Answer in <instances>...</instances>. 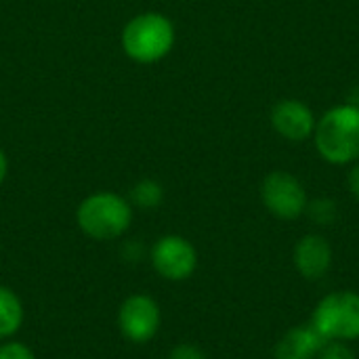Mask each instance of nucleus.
Returning <instances> with one entry per match:
<instances>
[{
    "label": "nucleus",
    "mask_w": 359,
    "mask_h": 359,
    "mask_svg": "<svg viewBox=\"0 0 359 359\" xmlns=\"http://www.w3.org/2000/svg\"><path fill=\"white\" fill-rule=\"evenodd\" d=\"M309 324L324 341H359V292L332 290L311 311Z\"/></svg>",
    "instance_id": "20e7f679"
},
{
    "label": "nucleus",
    "mask_w": 359,
    "mask_h": 359,
    "mask_svg": "<svg viewBox=\"0 0 359 359\" xmlns=\"http://www.w3.org/2000/svg\"><path fill=\"white\" fill-rule=\"evenodd\" d=\"M177 40L175 23L158 11H145L126 21L120 34L124 55L135 63H158L172 50Z\"/></svg>",
    "instance_id": "f03ea898"
},
{
    "label": "nucleus",
    "mask_w": 359,
    "mask_h": 359,
    "mask_svg": "<svg viewBox=\"0 0 359 359\" xmlns=\"http://www.w3.org/2000/svg\"><path fill=\"white\" fill-rule=\"evenodd\" d=\"M162 309L149 294L137 292L122 301L118 309V328L133 345H145L160 332Z\"/></svg>",
    "instance_id": "0eeeda50"
},
{
    "label": "nucleus",
    "mask_w": 359,
    "mask_h": 359,
    "mask_svg": "<svg viewBox=\"0 0 359 359\" xmlns=\"http://www.w3.org/2000/svg\"><path fill=\"white\" fill-rule=\"evenodd\" d=\"M318 359H358L355 351L349 347V343L341 341H326Z\"/></svg>",
    "instance_id": "4468645a"
},
{
    "label": "nucleus",
    "mask_w": 359,
    "mask_h": 359,
    "mask_svg": "<svg viewBox=\"0 0 359 359\" xmlns=\"http://www.w3.org/2000/svg\"><path fill=\"white\" fill-rule=\"evenodd\" d=\"M271 126L273 130L292 143H301L313 137L316 130V114L301 99H282L271 107Z\"/></svg>",
    "instance_id": "6e6552de"
},
{
    "label": "nucleus",
    "mask_w": 359,
    "mask_h": 359,
    "mask_svg": "<svg viewBox=\"0 0 359 359\" xmlns=\"http://www.w3.org/2000/svg\"><path fill=\"white\" fill-rule=\"evenodd\" d=\"M135 219V206L116 191H95L76 208V223L84 236L99 242L122 238Z\"/></svg>",
    "instance_id": "7ed1b4c3"
},
{
    "label": "nucleus",
    "mask_w": 359,
    "mask_h": 359,
    "mask_svg": "<svg viewBox=\"0 0 359 359\" xmlns=\"http://www.w3.org/2000/svg\"><path fill=\"white\" fill-rule=\"evenodd\" d=\"M324 339L311 324H301L290 328L276 345L273 355L276 359H318Z\"/></svg>",
    "instance_id": "9d476101"
},
{
    "label": "nucleus",
    "mask_w": 359,
    "mask_h": 359,
    "mask_svg": "<svg viewBox=\"0 0 359 359\" xmlns=\"http://www.w3.org/2000/svg\"><path fill=\"white\" fill-rule=\"evenodd\" d=\"M6 175H8V158H6V154L0 149V185L4 183Z\"/></svg>",
    "instance_id": "a211bd4d"
},
{
    "label": "nucleus",
    "mask_w": 359,
    "mask_h": 359,
    "mask_svg": "<svg viewBox=\"0 0 359 359\" xmlns=\"http://www.w3.org/2000/svg\"><path fill=\"white\" fill-rule=\"evenodd\" d=\"M347 185H349L351 196L359 202V160L355 164H351V170H349V177H347Z\"/></svg>",
    "instance_id": "f3484780"
},
{
    "label": "nucleus",
    "mask_w": 359,
    "mask_h": 359,
    "mask_svg": "<svg viewBox=\"0 0 359 359\" xmlns=\"http://www.w3.org/2000/svg\"><path fill=\"white\" fill-rule=\"evenodd\" d=\"M0 359H36V355L25 343L11 339L0 345Z\"/></svg>",
    "instance_id": "2eb2a0df"
},
{
    "label": "nucleus",
    "mask_w": 359,
    "mask_h": 359,
    "mask_svg": "<svg viewBox=\"0 0 359 359\" xmlns=\"http://www.w3.org/2000/svg\"><path fill=\"white\" fill-rule=\"evenodd\" d=\"M261 202L280 221H294L305 215L309 196L305 185L286 170H271L261 183Z\"/></svg>",
    "instance_id": "39448f33"
},
{
    "label": "nucleus",
    "mask_w": 359,
    "mask_h": 359,
    "mask_svg": "<svg viewBox=\"0 0 359 359\" xmlns=\"http://www.w3.org/2000/svg\"><path fill=\"white\" fill-rule=\"evenodd\" d=\"M305 215L320 227H328L337 221L339 217V206L332 198H316V200H309L307 204V210Z\"/></svg>",
    "instance_id": "ddd939ff"
},
{
    "label": "nucleus",
    "mask_w": 359,
    "mask_h": 359,
    "mask_svg": "<svg viewBox=\"0 0 359 359\" xmlns=\"http://www.w3.org/2000/svg\"><path fill=\"white\" fill-rule=\"evenodd\" d=\"M128 200L135 208H143V210L158 208L164 200V187L156 179H143L130 189Z\"/></svg>",
    "instance_id": "f8f14e48"
},
{
    "label": "nucleus",
    "mask_w": 359,
    "mask_h": 359,
    "mask_svg": "<svg viewBox=\"0 0 359 359\" xmlns=\"http://www.w3.org/2000/svg\"><path fill=\"white\" fill-rule=\"evenodd\" d=\"M25 309L19 294L8 288L0 286V341H11L23 326Z\"/></svg>",
    "instance_id": "9b49d317"
},
{
    "label": "nucleus",
    "mask_w": 359,
    "mask_h": 359,
    "mask_svg": "<svg viewBox=\"0 0 359 359\" xmlns=\"http://www.w3.org/2000/svg\"><path fill=\"white\" fill-rule=\"evenodd\" d=\"M313 143L328 164H355L359 160V105L347 101L324 111L316 122Z\"/></svg>",
    "instance_id": "f257e3e1"
},
{
    "label": "nucleus",
    "mask_w": 359,
    "mask_h": 359,
    "mask_svg": "<svg viewBox=\"0 0 359 359\" xmlns=\"http://www.w3.org/2000/svg\"><path fill=\"white\" fill-rule=\"evenodd\" d=\"M168 359H208V358H206V353H204L198 345H194V343H179L177 347H172V351H170Z\"/></svg>",
    "instance_id": "dca6fc26"
},
{
    "label": "nucleus",
    "mask_w": 359,
    "mask_h": 359,
    "mask_svg": "<svg viewBox=\"0 0 359 359\" xmlns=\"http://www.w3.org/2000/svg\"><path fill=\"white\" fill-rule=\"evenodd\" d=\"M332 246L328 242V238H324L322 233H307L303 236L292 250V263L294 269L299 271L301 278L309 280V282H318L322 280L330 267H332Z\"/></svg>",
    "instance_id": "1a4fd4ad"
},
{
    "label": "nucleus",
    "mask_w": 359,
    "mask_h": 359,
    "mask_svg": "<svg viewBox=\"0 0 359 359\" xmlns=\"http://www.w3.org/2000/svg\"><path fill=\"white\" fill-rule=\"evenodd\" d=\"M154 271L166 282H185L198 269V250L196 246L177 233L162 236L154 242L151 252Z\"/></svg>",
    "instance_id": "423d86ee"
}]
</instances>
